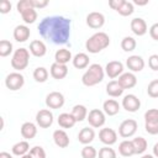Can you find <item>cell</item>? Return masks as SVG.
I'll return each mask as SVG.
<instances>
[{"label":"cell","instance_id":"1","mask_svg":"<svg viewBox=\"0 0 158 158\" xmlns=\"http://www.w3.org/2000/svg\"><path fill=\"white\" fill-rule=\"evenodd\" d=\"M38 32L54 44H64L70 37V20L64 16H47L40 22Z\"/></svg>","mask_w":158,"mask_h":158},{"label":"cell","instance_id":"2","mask_svg":"<svg viewBox=\"0 0 158 158\" xmlns=\"http://www.w3.org/2000/svg\"><path fill=\"white\" fill-rule=\"evenodd\" d=\"M110 44V37L105 32H96L85 42L86 51L89 53H99Z\"/></svg>","mask_w":158,"mask_h":158},{"label":"cell","instance_id":"3","mask_svg":"<svg viewBox=\"0 0 158 158\" xmlns=\"http://www.w3.org/2000/svg\"><path fill=\"white\" fill-rule=\"evenodd\" d=\"M102 79H104V69L98 63L89 65V69L81 77V81L85 86H94L101 83Z\"/></svg>","mask_w":158,"mask_h":158},{"label":"cell","instance_id":"4","mask_svg":"<svg viewBox=\"0 0 158 158\" xmlns=\"http://www.w3.org/2000/svg\"><path fill=\"white\" fill-rule=\"evenodd\" d=\"M30 62V52L26 48H19L15 51L12 58H11V65L16 70H23Z\"/></svg>","mask_w":158,"mask_h":158},{"label":"cell","instance_id":"5","mask_svg":"<svg viewBox=\"0 0 158 158\" xmlns=\"http://www.w3.org/2000/svg\"><path fill=\"white\" fill-rule=\"evenodd\" d=\"M25 84V78L22 74L17 73V72H14V73H10L6 79H5V85L7 89L15 91V90H19Z\"/></svg>","mask_w":158,"mask_h":158},{"label":"cell","instance_id":"6","mask_svg":"<svg viewBox=\"0 0 158 158\" xmlns=\"http://www.w3.org/2000/svg\"><path fill=\"white\" fill-rule=\"evenodd\" d=\"M89 125L91 127H95V128H99L101 126H104L106 118H105V112L99 110V109H93L89 111L88 114V117H86Z\"/></svg>","mask_w":158,"mask_h":158},{"label":"cell","instance_id":"7","mask_svg":"<svg viewBox=\"0 0 158 158\" xmlns=\"http://www.w3.org/2000/svg\"><path fill=\"white\" fill-rule=\"evenodd\" d=\"M137 122L133 120V118H127L125 121L121 122L120 127H118V135L123 138H127V137H131L136 133L137 131Z\"/></svg>","mask_w":158,"mask_h":158},{"label":"cell","instance_id":"8","mask_svg":"<svg viewBox=\"0 0 158 158\" xmlns=\"http://www.w3.org/2000/svg\"><path fill=\"white\" fill-rule=\"evenodd\" d=\"M46 105L49 109H60L64 105V96L59 91H52L46 96Z\"/></svg>","mask_w":158,"mask_h":158},{"label":"cell","instance_id":"9","mask_svg":"<svg viewBox=\"0 0 158 158\" xmlns=\"http://www.w3.org/2000/svg\"><path fill=\"white\" fill-rule=\"evenodd\" d=\"M36 122H37V125L40 127L48 128L53 123V114L49 110H47V109L40 110L37 112V115H36Z\"/></svg>","mask_w":158,"mask_h":158},{"label":"cell","instance_id":"10","mask_svg":"<svg viewBox=\"0 0 158 158\" xmlns=\"http://www.w3.org/2000/svg\"><path fill=\"white\" fill-rule=\"evenodd\" d=\"M122 106L128 112H136L141 106V101L136 95L128 94L122 99Z\"/></svg>","mask_w":158,"mask_h":158},{"label":"cell","instance_id":"11","mask_svg":"<svg viewBox=\"0 0 158 158\" xmlns=\"http://www.w3.org/2000/svg\"><path fill=\"white\" fill-rule=\"evenodd\" d=\"M105 23V16L101 14V12H90L88 16H86V25L91 28H101Z\"/></svg>","mask_w":158,"mask_h":158},{"label":"cell","instance_id":"12","mask_svg":"<svg viewBox=\"0 0 158 158\" xmlns=\"http://www.w3.org/2000/svg\"><path fill=\"white\" fill-rule=\"evenodd\" d=\"M123 72V64L120 60H111L106 64L105 67V73L107 74L109 78L114 79L118 75H121Z\"/></svg>","mask_w":158,"mask_h":158},{"label":"cell","instance_id":"13","mask_svg":"<svg viewBox=\"0 0 158 158\" xmlns=\"http://www.w3.org/2000/svg\"><path fill=\"white\" fill-rule=\"evenodd\" d=\"M99 138H100V141L104 144L111 146V144L116 143V141H117V133L115 132V130L109 128V127L101 128L100 132H99Z\"/></svg>","mask_w":158,"mask_h":158},{"label":"cell","instance_id":"14","mask_svg":"<svg viewBox=\"0 0 158 158\" xmlns=\"http://www.w3.org/2000/svg\"><path fill=\"white\" fill-rule=\"evenodd\" d=\"M131 31L136 35V36H143L147 33L148 28H147V23L141 17H135L132 21H131Z\"/></svg>","mask_w":158,"mask_h":158},{"label":"cell","instance_id":"15","mask_svg":"<svg viewBox=\"0 0 158 158\" xmlns=\"http://www.w3.org/2000/svg\"><path fill=\"white\" fill-rule=\"evenodd\" d=\"M126 65L131 72H141L144 68V60L141 56H130L126 59Z\"/></svg>","mask_w":158,"mask_h":158},{"label":"cell","instance_id":"16","mask_svg":"<svg viewBox=\"0 0 158 158\" xmlns=\"http://www.w3.org/2000/svg\"><path fill=\"white\" fill-rule=\"evenodd\" d=\"M68 74V67L65 64H59V63H53L51 65V75L52 78L57 79V80H60V79H64Z\"/></svg>","mask_w":158,"mask_h":158},{"label":"cell","instance_id":"17","mask_svg":"<svg viewBox=\"0 0 158 158\" xmlns=\"http://www.w3.org/2000/svg\"><path fill=\"white\" fill-rule=\"evenodd\" d=\"M118 83L121 84V86L123 89H131L137 84V78L133 73L128 72V73H122L118 77Z\"/></svg>","mask_w":158,"mask_h":158},{"label":"cell","instance_id":"18","mask_svg":"<svg viewBox=\"0 0 158 158\" xmlns=\"http://www.w3.org/2000/svg\"><path fill=\"white\" fill-rule=\"evenodd\" d=\"M53 141L59 148H65L69 146V137L63 130H56L53 132Z\"/></svg>","mask_w":158,"mask_h":158},{"label":"cell","instance_id":"19","mask_svg":"<svg viewBox=\"0 0 158 158\" xmlns=\"http://www.w3.org/2000/svg\"><path fill=\"white\" fill-rule=\"evenodd\" d=\"M30 35H31L30 28L25 25H19L14 30V38L17 42H26L30 38Z\"/></svg>","mask_w":158,"mask_h":158},{"label":"cell","instance_id":"20","mask_svg":"<svg viewBox=\"0 0 158 158\" xmlns=\"http://www.w3.org/2000/svg\"><path fill=\"white\" fill-rule=\"evenodd\" d=\"M30 52L35 57H43L47 53V47L42 41L35 40V41H32L30 43Z\"/></svg>","mask_w":158,"mask_h":158},{"label":"cell","instance_id":"21","mask_svg":"<svg viewBox=\"0 0 158 158\" xmlns=\"http://www.w3.org/2000/svg\"><path fill=\"white\" fill-rule=\"evenodd\" d=\"M123 90L125 89L121 86V84L118 83V80H111L106 85V93H107V95H110L112 98L121 96L122 93H123Z\"/></svg>","mask_w":158,"mask_h":158},{"label":"cell","instance_id":"22","mask_svg":"<svg viewBox=\"0 0 158 158\" xmlns=\"http://www.w3.org/2000/svg\"><path fill=\"white\" fill-rule=\"evenodd\" d=\"M94 137H95V132H94V130L90 128V127H84V128H81L80 132H79V135H78L79 142L83 143V144H85V146L89 144L90 142H93V141H94Z\"/></svg>","mask_w":158,"mask_h":158},{"label":"cell","instance_id":"23","mask_svg":"<svg viewBox=\"0 0 158 158\" xmlns=\"http://www.w3.org/2000/svg\"><path fill=\"white\" fill-rule=\"evenodd\" d=\"M102 109H104V112H105L106 115H109V116H114V115L118 114V111H120V105H118V102H117L116 100H114V99H109V100L104 101V104H102Z\"/></svg>","mask_w":158,"mask_h":158},{"label":"cell","instance_id":"24","mask_svg":"<svg viewBox=\"0 0 158 158\" xmlns=\"http://www.w3.org/2000/svg\"><path fill=\"white\" fill-rule=\"evenodd\" d=\"M77 120L74 118V116L72 114H68V112H63L58 116V125L62 127V128H70L75 125Z\"/></svg>","mask_w":158,"mask_h":158},{"label":"cell","instance_id":"25","mask_svg":"<svg viewBox=\"0 0 158 158\" xmlns=\"http://www.w3.org/2000/svg\"><path fill=\"white\" fill-rule=\"evenodd\" d=\"M37 135V127L32 122H25L21 126V136L26 139H31Z\"/></svg>","mask_w":158,"mask_h":158},{"label":"cell","instance_id":"26","mask_svg":"<svg viewBox=\"0 0 158 158\" xmlns=\"http://www.w3.org/2000/svg\"><path fill=\"white\" fill-rule=\"evenodd\" d=\"M73 60V65L77 68V69H84L89 65V57L88 54L85 53H78L74 56V58L72 59Z\"/></svg>","mask_w":158,"mask_h":158},{"label":"cell","instance_id":"27","mask_svg":"<svg viewBox=\"0 0 158 158\" xmlns=\"http://www.w3.org/2000/svg\"><path fill=\"white\" fill-rule=\"evenodd\" d=\"M70 114L74 116V118L77 120V122H80V121H83V120H85L88 117V110H86V107L84 105H79V104L73 106Z\"/></svg>","mask_w":158,"mask_h":158},{"label":"cell","instance_id":"28","mask_svg":"<svg viewBox=\"0 0 158 158\" xmlns=\"http://www.w3.org/2000/svg\"><path fill=\"white\" fill-rule=\"evenodd\" d=\"M118 152L121 156L123 157H131L135 154V148H133V144H132V141H122L120 144H118Z\"/></svg>","mask_w":158,"mask_h":158},{"label":"cell","instance_id":"29","mask_svg":"<svg viewBox=\"0 0 158 158\" xmlns=\"http://www.w3.org/2000/svg\"><path fill=\"white\" fill-rule=\"evenodd\" d=\"M54 59H56V63H59V64H67L70 59H72V53L69 49H65V48H62V49H58L54 54Z\"/></svg>","mask_w":158,"mask_h":158},{"label":"cell","instance_id":"30","mask_svg":"<svg viewBox=\"0 0 158 158\" xmlns=\"http://www.w3.org/2000/svg\"><path fill=\"white\" fill-rule=\"evenodd\" d=\"M28 149H30V144H28L27 141H20V142L15 143L12 146V148H11L12 153L15 156H20V157L27 154L28 153Z\"/></svg>","mask_w":158,"mask_h":158},{"label":"cell","instance_id":"31","mask_svg":"<svg viewBox=\"0 0 158 158\" xmlns=\"http://www.w3.org/2000/svg\"><path fill=\"white\" fill-rule=\"evenodd\" d=\"M132 144H133V148H135V154H142L146 149H147V141L146 138L143 137H136L132 139Z\"/></svg>","mask_w":158,"mask_h":158},{"label":"cell","instance_id":"32","mask_svg":"<svg viewBox=\"0 0 158 158\" xmlns=\"http://www.w3.org/2000/svg\"><path fill=\"white\" fill-rule=\"evenodd\" d=\"M33 79L37 83H44L48 79V70L44 67H37L33 70Z\"/></svg>","mask_w":158,"mask_h":158},{"label":"cell","instance_id":"33","mask_svg":"<svg viewBox=\"0 0 158 158\" xmlns=\"http://www.w3.org/2000/svg\"><path fill=\"white\" fill-rule=\"evenodd\" d=\"M133 11H135L133 4L130 2V1H126V0H122L121 6L117 9V12L120 15H122V16H130V15L133 14Z\"/></svg>","mask_w":158,"mask_h":158},{"label":"cell","instance_id":"34","mask_svg":"<svg viewBox=\"0 0 158 158\" xmlns=\"http://www.w3.org/2000/svg\"><path fill=\"white\" fill-rule=\"evenodd\" d=\"M136 40L133 37H130V36H126L122 38L121 41V48L125 51V52H132L135 48H136Z\"/></svg>","mask_w":158,"mask_h":158},{"label":"cell","instance_id":"35","mask_svg":"<svg viewBox=\"0 0 158 158\" xmlns=\"http://www.w3.org/2000/svg\"><path fill=\"white\" fill-rule=\"evenodd\" d=\"M21 17L26 23H33L37 20V12L33 7L25 10L23 12H21Z\"/></svg>","mask_w":158,"mask_h":158},{"label":"cell","instance_id":"36","mask_svg":"<svg viewBox=\"0 0 158 158\" xmlns=\"http://www.w3.org/2000/svg\"><path fill=\"white\" fill-rule=\"evenodd\" d=\"M11 52H12V43L7 40H1L0 41V56L7 57Z\"/></svg>","mask_w":158,"mask_h":158},{"label":"cell","instance_id":"37","mask_svg":"<svg viewBox=\"0 0 158 158\" xmlns=\"http://www.w3.org/2000/svg\"><path fill=\"white\" fill-rule=\"evenodd\" d=\"M99 158H116V152L112 148H110L109 146H105V147L100 148Z\"/></svg>","mask_w":158,"mask_h":158},{"label":"cell","instance_id":"38","mask_svg":"<svg viewBox=\"0 0 158 158\" xmlns=\"http://www.w3.org/2000/svg\"><path fill=\"white\" fill-rule=\"evenodd\" d=\"M96 156H98V152L93 146L86 144L85 147H83V149H81V157L83 158H96Z\"/></svg>","mask_w":158,"mask_h":158},{"label":"cell","instance_id":"39","mask_svg":"<svg viewBox=\"0 0 158 158\" xmlns=\"http://www.w3.org/2000/svg\"><path fill=\"white\" fill-rule=\"evenodd\" d=\"M147 93L151 98H158V79H154L148 84Z\"/></svg>","mask_w":158,"mask_h":158},{"label":"cell","instance_id":"40","mask_svg":"<svg viewBox=\"0 0 158 158\" xmlns=\"http://www.w3.org/2000/svg\"><path fill=\"white\" fill-rule=\"evenodd\" d=\"M144 121L146 122H153L158 121V109H149L144 112Z\"/></svg>","mask_w":158,"mask_h":158},{"label":"cell","instance_id":"41","mask_svg":"<svg viewBox=\"0 0 158 158\" xmlns=\"http://www.w3.org/2000/svg\"><path fill=\"white\" fill-rule=\"evenodd\" d=\"M30 154L32 156V158H46V152L41 146H35L33 148H31Z\"/></svg>","mask_w":158,"mask_h":158},{"label":"cell","instance_id":"42","mask_svg":"<svg viewBox=\"0 0 158 158\" xmlns=\"http://www.w3.org/2000/svg\"><path fill=\"white\" fill-rule=\"evenodd\" d=\"M144 128L149 135H158V121L153 122H146Z\"/></svg>","mask_w":158,"mask_h":158},{"label":"cell","instance_id":"43","mask_svg":"<svg viewBox=\"0 0 158 158\" xmlns=\"http://www.w3.org/2000/svg\"><path fill=\"white\" fill-rule=\"evenodd\" d=\"M31 7H33L32 6V0H21V1L17 2V11L20 14L23 12L25 10H27V9H31Z\"/></svg>","mask_w":158,"mask_h":158},{"label":"cell","instance_id":"44","mask_svg":"<svg viewBox=\"0 0 158 158\" xmlns=\"http://www.w3.org/2000/svg\"><path fill=\"white\" fill-rule=\"evenodd\" d=\"M148 65L152 70H158V54H152L148 58Z\"/></svg>","mask_w":158,"mask_h":158},{"label":"cell","instance_id":"45","mask_svg":"<svg viewBox=\"0 0 158 158\" xmlns=\"http://www.w3.org/2000/svg\"><path fill=\"white\" fill-rule=\"evenodd\" d=\"M10 10H11V2L9 0H1L0 1V12L7 14Z\"/></svg>","mask_w":158,"mask_h":158},{"label":"cell","instance_id":"46","mask_svg":"<svg viewBox=\"0 0 158 158\" xmlns=\"http://www.w3.org/2000/svg\"><path fill=\"white\" fill-rule=\"evenodd\" d=\"M149 36L153 40L158 41V22H156V23H153L151 26V28H149Z\"/></svg>","mask_w":158,"mask_h":158},{"label":"cell","instance_id":"47","mask_svg":"<svg viewBox=\"0 0 158 158\" xmlns=\"http://www.w3.org/2000/svg\"><path fill=\"white\" fill-rule=\"evenodd\" d=\"M48 5L47 0H32V6L33 9H43Z\"/></svg>","mask_w":158,"mask_h":158},{"label":"cell","instance_id":"48","mask_svg":"<svg viewBox=\"0 0 158 158\" xmlns=\"http://www.w3.org/2000/svg\"><path fill=\"white\" fill-rule=\"evenodd\" d=\"M121 4H122V0H111V1H109V6L114 10H116V11L121 6Z\"/></svg>","mask_w":158,"mask_h":158},{"label":"cell","instance_id":"49","mask_svg":"<svg viewBox=\"0 0 158 158\" xmlns=\"http://www.w3.org/2000/svg\"><path fill=\"white\" fill-rule=\"evenodd\" d=\"M0 158H12V156L7 152H1L0 153Z\"/></svg>","mask_w":158,"mask_h":158},{"label":"cell","instance_id":"50","mask_svg":"<svg viewBox=\"0 0 158 158\" xmlns=\"http://www.w3.org/2000/svg\"><path fill=\"white\" fill-rule=\"evenodd\" d=\"M136 5H147L148 4V0H143V1H139V0H135L133 1Z\"/></svg>","mask_w":158,"mask_h":158},{"label":"cell","instance_id":"51","mask_svg":"<svg viewBox=\"0 0 158 158\" xmlns=\"http://www.w3.org/2000/svg\"><path fill=\"white\" fill-rule=\"evenodd\" d=\"M153 154H154V157H158V142L153 146Z\"/></svg>","mask_w":158,"mask_h":158},{"label":"cell","instance_id":"52","mask_svg":"<svg viewBox=\"0 0 158 158\" xmlns=\"http://www.w3.org/2000/svg\"><path fill=\"white\" fill-rule=\"evenodd\" d=\"M21 158H32V156H31V154H30V152H28L27 154H25V156H22Z\"/></svg>","mask_w":158,"mask_h":158},{"label":"cell","instance_id":"53","mask_svg":"<svg viewBox=\"0 0 158 158\" xmlns=\"http://www.w3.org/2000/svg\"><path fill=\"white\" fill-rule=\"evenodd\" d=\"M141 158H154L153 156H151V154H144V156H142Z\"/></svg>","mask_w":158,"mask_h":158}]
</instances>
